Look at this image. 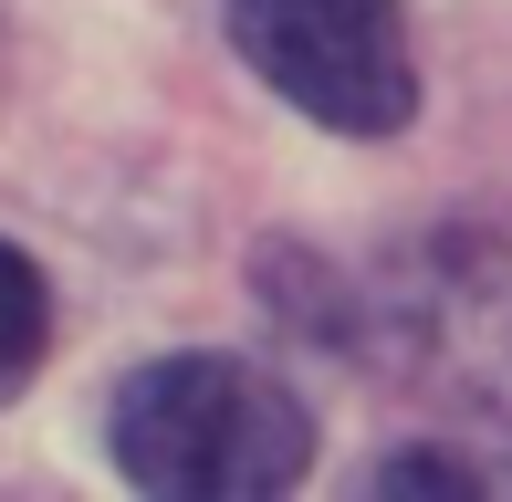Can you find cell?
<instances>
[{
    "label": "cell",
    "mask_w": 512,
    "mask_h": 502,
    "mask_svg": "<svg viewBox=\"0 0 512 502\" xmlns=\"http://www.w3.org/2000/svg\"><path fill=\"white\" fill-rule=\"evenodd\" d=\"M115 471L168 502H262L314 471V408L241 356H157L115 387Z\"/></svg>",
    "instance_id": "1"
},
{
    "label": "cell",
    "mask_w": 512,
    "mask_h": 502,
    "mask_svg": "<svg viewBox=\"0 0 512 502\" xmlns=\"http://www.w3.org/2000/svg\"><path fill=\"white\" fill-rule=\"evenodd\" d=\"M241 63L335 136H398L418 116V53L398 0H230Z\"/></svg>",
    "instance_id": "2"
},
{
    "label": "cell",
    "mask_w": 512,
    "mask_h": 502,
    "mask_svg": "<svg viewBox=\"0 0 512 502\" xmlns=\"http://www.w3.org/2000/svg\"><path fill=\"white\" fill-rule=\"evenodd\" d=\"M387 367L512 408V220H450L387 272Z\"/></svg>",
    "instance_id": "3"
},
{
    "label": "cell",
    "mask_w": 512,
    "mask_h": 502,
    "mask_svg": "<svg viewBox=\"0 0 512 502\" xmlns=\"http://www.w3.org/2000/svg\"><path fill=\"white\" fill-rule=\"evenodd\" d=\"M42 346H53V293H42L32 251L0 241V398H11V387L42 367Z\"/></svg>",
    "instance_id": "4"
},
{
    "label": "cell",
    "mask_w": 512,
    "mask_h": 502,
    "mask_svg": "<svg viewBox=\"0 0 512 502\" xmlns=\"http://www.w3.org/2000/svg\"><path fill=\"white\" fill-rule=\"evenodd\" d=\"M366 482H377V492L439 502V492H512V471H502V461H471V450H387Z\"/></svg>",
    "instance_id": "5"
}]
</instances>
